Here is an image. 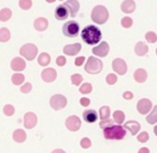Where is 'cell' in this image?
<instances>
[{"instance_id": "6da1fadb", "label": "cell", "mask_w": 157, "mask_h": 153, "mask_svg": "<svg viewBox=\"0 0 157 153\" xmlns=\"http://www.w3.org/2000/svg\"><path fill=\"white\" fill-rule=\"evenodd\" d=\"M82 40L88 45H96L97 43L101 41L102 38V33H101L100 29L97 28L96 26L93 25H88L82 30L81 32Z\"/></svg>"}, {"instance_id": "f907efd6", "label": "cell", "mask_w": 157, "mask_h": 153, "mask_svg": "<svg viewBox=\"0 0 157 153\" xmlns=\"http://www.w3.org/2000/svg\"><path fill=\"white\" fill-rule=\"evenodd\" d=\"M154 133H155V135L157 136V125L155 126V129H154Z\"/></svg>"}, {"instance_id": "74e56055", "label": "cell", "mask_w": 157, "mask_h": 153, "mask_svg": "<svg viewBox=\"0 0 157 153\" xmlns=\"http://www.w3.org/2000/svg\"><path fill=\"white\" fill-rule=\"evenodd\" d=\"M105 82L108 85H114L117 82V76L115 74H108L107 77H105Z\"/></svg>"}, {"instance_id": "681fc988", "label": "cell", "mask_w": 157, "mask_h": 153, "mask_svg": "<svg viewBox=\"0 0 157 153\" xmlns=\"http://www.w3.org/2000/svg\"><path fill=\"white\" fill-rule=\"evenodd\" d=\"M56 0H46V2H48V3H53V2H55Z\"/></svg>"}, {"instance_id": "e575fe53", "label": "cell", "mask_w": 157, "mask_h": 153, "mask_svg": "<svg viewBox=\"0 0 157 153\" xmlns=\"http://www.w3.org/2000/svg\"><path fill=\"white\" fill-rule=\"evenodd\" d=\"M122 26L124 27V28H130L131 26H132L133 24V20L131 17H128V16H125V17L122 18Z\"/></svg>"}, {"instance_id": "8992f818", "label": "cell", "mask_w": 157, "mask_h": 153, "mask_svg": "<svg viewBox=\"0 0 157 153\" xmlns=\"http://www.w3.org/2000/svg\"><path fill=\"white\" fill-rule=\"evenodd\" d=\"M20 54L22 55L24 58H26V60H33L36 58L38 54V47L35 45V44H31V43H28V44H25L21 47L20 49Z\"/></svg>"}, {"instance_id": "8d00e7d4", "label": "cell", "mask_w": 157, "mask_h": 153, "mask_svg": "<svg viewBox=\"0 0 157 153\" xmlns=\"http://www.w3.org/2000/svg\"><path fill=\"white\" fill-rule=\"evenodd\" d=\"M3 112H5L6 116H13L14 112H15V108L10 104H8L3 107Z\"/></svg>"}, {"instance_id": "d6986e66", "label": "cell", "mask_w": 157, "mask_h": 153, "mask_svg": "<svg viewBox=\"0 0 157 153\" xmlns=\"http://www.w3.org/2000/svg\"><path fill=\"white\" fill-rule=\"evenodd\" d=\"M124 127L126 129H128L129 132L131 133V135H137L138 132L140 131V123L137 122V121H128V122H126L124 124Z\"/></svg>"}, {"instance_id": "7a4b0ae2", "label": "cell", "mask_w": 157, "mask_h": 153, "mask_svg": "<svg viewBox=\"0 0 157 153\" xmlns=\"http://www.w3.org/2000/svg\"><path fill=\"white\" fill-rule=\"evenodd\" d=\"M103 135L105 139L109 140H122L126 136V129L121 124L112 125L103 129Z\"/></svg>"}, {"instance_id": "4316f807", "label": "cell", "mask_w": 157, "mask_h": 153, "mask_svg": "<svg viewBox=\"0 0 157 153\" xmlns=\"http://www.w3.org/2000/svg\"><path fill=\"white\" fill-rule=\"evenodd\" d=\"M111 111H110V107L109 106H102V107L99 109V116H100L101 120H107L109 119Z\"/></svg>"}, {"instance_id": "cb8c5ba5", "label": "cell", "mask_w": 157, "mask_h": 153, "mask_svg": "<svg viewBox=\"0 0 157 153\" xmlns=\"http://www.w3.org/2000/svg\"><path fill=\"white\" fill-rule=\"evenodd\" d=\"M27 138V135L23 129H16L13 133V139L16 142H24Z\"/></svg>"}, {"instance_id": "d590c367", "label": "cell", "mask_w": 157, "mask_h": 153, "mask_svg": "<svg viewBox=\"0 0 157 153\" xmlns=\"http://www.w3.org/2000/svg\"><path fill=\"white\" fill-rule=\"evenodd\" d=\"M145 39L148 43H155L157 41V35L153 31H148L145 35Z\"/></svg>"}, {"instance_id": "4dcf8cb0", "label": "cell", "mask_w": 157, "mask_h": 153, "mask_svg": "<svg viewBox=\"0 0 157 153\" xmlns=\"http://www.w3.org/2000/svg\"><path fill=\"white\" fill-rule=\"evenodd\" d=\"M11 38V33L7 28L0 29V42H8Z\"/></svg>"}, {"instance_id": "7402d4cb", "label": "cell", "mask_w": 157, "mask_h": 153, "mask_svg": "<svg viewBox=\"0 0 157 153\" xmlns=\"http://www.w3.org/2000/svg\"><path fill=\"white\" fill-rule=\"evenodd\" d=\"M133 77H135L136 82L142 84V82H145L146 78H147V73H146V71L144 69H138V70H136L135 74H133Z\"/></svg>"}, {"instance_id": "1f68e13d", "label": "cell", "mask_w": 157, "mask_h": 153, "mask_svg": "<svg viewBox=\"0 0 157 153\" xmlns=\"http://www.w3.org/2000/svg\"><path fill=\"white\" fill-rule=\"evenodd\" d=\"M92 90H93V86L90 82H85V84H83L80 87V92L82 94H88V93L92 92Z\"/></svg>"}, {"instance_id": "f546056e", "label": "cell", "mask_w": 157, "mask_h": 153, "mask_svg": "<svg viewBox=\"0 0 157 153\" xmlns=\"http://www.w3.org/2000/svg\"><path fill=\"white\" fill-rule=\"evenodd\" d=\"M113 119L117 124H122L125 120V114L122 110H116L113 114Z\"/></svg>"}, {"instance_id": "ba28073f", "label": "cell", "mask_w": 157, "mask_h": 153, "mask_svg": "<svg viewBox=\"0 0 157 153\" xmlns=\"http://www.w3.org/2000/svg\"><path fill=\"white\" fill-rule=\"evenodd\" d=\"M81 120L78 116H70L66 120V127L71 132H76L81 127Z\"/></svg>"}, {"instance_id": "4fadbf2b", "label": "cell", "mask_w": 157, "mask_h": 153, "mask_svg": "<svg viewBox=\"0 0 157 153\" xmlns=\"http://www.w3.org/2000/svg\"><path fill=\"white\" fill-rule=\"evenodd\" d=\"M57 73L53 67H48V69H44L41 73V78L45 82H52L56 79Z\"/></svg>"}, {"instance_id": "44dd1931", "label": "cell", "mask_w": 157, "mask_h": 153, "mask_svg": "<svg viewBox=\"0 0 157 153\" xmlns=\"http://www.w3.org/2000/svg\"><path fill=\"white\" fill-rule=\"evenodd\" d=\"M48 26V22L46 18L44 17H38L37 20L33 23V27H35L36 30L38 31H44Z\"/></svg>"}, {"instance_id": "f35d334b", "label": "cell", "mask_w": 157, "mask_h": 153, "mask_svg": "<svg viewBox=\"0 0 157 153\" xmlns=\"http://www.w3.org/2000/svg\"><path fill=\"white\" fill-rule=\"evenodd\" d=\"M148 138H150L148 134L146 133V132H142V133H140L139 135H138L137 139H138V141H140V142H146L148 140Z\"/></svg>"}, {"instance_id": "7dc6e473", "label": "cell", "mask_w": 157, "mask_h": 153, "mask_svg": "<svg viewBox=\"0 0 157 153\" xmlns=\"http://www.w3.org/2000/svg\"><path fill=\"white\" fill-rule=\"evenodd\" d=\"M138 153H150V150L147 148H141Z\"/></svg>"}, {"instance_id": "603a6c76", "label": "cell", "mask_w": 157, "mask_h": 153, "mask_svg": "<svg viewBox=\"0 0 157 153\" xmlns=\"http://www.w3.org/2000/svg\"><path fill=\"white\" fill-rule=\"evenodd\" d=\"M147 52H148V47L145 43H143V42H138V43L136 44V46H135L136 55L142 57V56H144V55H146Z\"/></svg>"}, {"instance_id": "9c48e42d", "label": "cell", "mask_w": 157, "mask_h": 153, "mask_svg": "<svg viewBox=\"0 0 157 153\" xmlns=\"http://www.w3.org/2000/svg\"><path fill=\"white\" fill-rule=\"evenodd\" d=\"M112 67H113L114 71L117 74H120V75H125L127 72V64L124 59H122V58L114 59L113 62H112Z\"/></svg>"}, {"instance_id": "60d3db41", "label": "cell", "mask_w": 157, "mask_h": 153, "mask_svg": "<svg viewBox=\"0 0 157 153\" xmlns=\"http://www.w3.org/2000/svg\"><path fill=\"white\" fill-rule=\"evenodd\" d=\"M90 146H92V141H90V138L84 137L83 139L81 140V147H82L83 149H88Z\"/></svg>"}, {"instance_id": "484cf974", "label": "cell", "mask_w": 157, "mask_h": 153, "mask_svg": "<svg viewBox=\"0 0 157 153\" xmlns=\"http://www.w3.org/2000/svg\"><path fill=\"white\" fill-rule=\"evenodd\" d=\"M12 16V11L8 8H5L0 11V20L1 22H7L11 18Z\"/></svg>"}, {"instance_id": "f1b7e54d", "label": "cell", "mask_w": 157, "mask_h": 153, "mask_svg": "<svg viewBox=\"0 0 157 153\" xmlns=\"http://www.w3.org/2000/svg\"><path fill=\"white\" fill-rule=\"evenodd\" d=\"M11 79H12V82H13L14 85H16V86H20V85H22L23 82H24L25 76L23 75V74H21V73H15V74H13V75H12Z\"/></svg>"}, {"instance_id": "277c9868", "label": "cell", "mask_w": 157, "mask_h": 153, "mask_svg": "<svg viewBox=\"0 0 157 153\" xmlns=\"http://www.w3.org/2000/svg\"><path fill=\"white\" fill-rule=\"evenodd\" d=\"M102 67H103V64L100 59L96 58V57H94V56H90V58L87 59V61H86L84 70H85V72L88 74H98L101 72Z\"/></svg>"}, {"instance_id": "bcb514c9", "label": "cell", "mask_w": 157, "mask_h": 153, "mask_svg": "<svg viewBox=\"0 0 157 153\" xmlns=\"http://www.w3.org/2000/svg\"><path fill=\"white\" fill-rule=\"evenodd\" d=\"M123 97H124L125 100H132L133 94L130 91H126V92H124V94H123Z\"/></svg>"}, {"instance_id": "7bdbcfd3", "label": "cell", "mask_w": 157, "mask_h": 153, "mask_svg": "<svg viewBox=\"0 0 157 153\" xmlns=\"http://www.w3.org/2000/svg\"><path fill=\"white\" fill-rule=\"evenodd\" d=\"M66 62H67V60H66V58L63 56L57 57V59H56V64L58 65V67H63V65L66 64Z\"/></svg>"}, {"instance_id": "5b68a950", "label": "cell", "mask_w": 157, "mask_h": 153, "mask_svg": "<svg viewBox=\"0 0 157 153\" xmlns=\"http://www.w3.org/2000/svg\"><path fill=\"white\" fill-rule=\"evenodd\" d=\"M78 31H80V26L75 20H69L63 27V33L65 37L68 38H75L78 37Z\"/></svg>"}, {"instance_id": "7c38bea8", "label": "cell", "mask_w": 157, "mask_h": 153, "mask_svg": "<svg viewBox=\"0 0 157 153\" xmlns=\"http://www.w3.org/2000/svg\"><path fill=\"white\" fill-rule=\"evenodd\" d=\"M151 108H152V102L147 99L140 100L137 104V109L141 115H146L147 112H150Z\"/></svg>"}, {"instance_id": "d6a6232c", "label": "cell", "mask_w": 157, "mask_h": 153, "mask_svg": "<svg viewBox=\"0 0 157 153\" xmlns=\"http://www.w3.org/2000/svg\"><path fill=\"white\" fill-rule=\"evenodd\" d=\"M18 5H20L21 9L27 11V10L30 9L31 5H33V1H31V0H20Z\"/></svg>"}, {"instance_id": "816d5d0a", "label": "cell", "mask_w": 157, "mask_h": 153, "mask_svg": "<svg viewBox=\"0 0 157 153\" xmlns=\"http://www.w3.org/2000/svg\"><path fill=\"white\" fill-rule=\"evenodd\" d=\"M156 55H157V48H156Z\"/></svg>"}, {"instance_id": "ffe728a7", "label": "cell", "mask_w": 157, "mask_h": 153, "mask_svg": "<svg viewBox=\"0 0 157 153\" xmlns=\"http://www.w3.org/2000/svg\"><path fill=\"white\" fill-rule=\"evenodd\" d=\"M83 119L85 120V122H87V123H94V122H96L97 119H98V114L93 109L85 110V111L83 112Z\"/></svg>"}, {"instance_id": "ab89813d", "label": "cell", "mask_w": 157, "mask_h": 153, "mask_svg": "<svg viewBox=\"0 0 157 153\" xmlns=\"http://www.w3.org/2000/svg\"><path fill=\"white\" fill-rule=\"evenodd\" d=\"M100 127L102 129H107V127H109V126H112V125H114L113 124V120H110V119H107V120H101V122H100Z\"/></svg>"}, {"instance_id": "5bb4252c", "label": "cell", "mask_w": 157, "mask_h": 153, "mask_svg": "<svg viewBox=\"0 0 157 153\" xmlns=\"http://www.w3.org/2000/svg\"><path fill=\"white\" fill-rule=\"evenodd\" d=\"M82 46L80 43H74V44H69V45H66L63 47V52L65 55H68V56H75L80 53Z\"/></svg>"}, {"instance_id": "ac0fdd59", "label": "cell", "mask_w": 157, "mask_h": 153, "mask_svg": "<svg viewBox=\"0 0 157 153\" xmlns=\"http://www.w3.org/2000/svg\"><path fill=\"white\" fill-rule=\"evenodd\" d=\"M121 10L126 14L132 13L136 10L135 1L133 0H124L122 2V5H121Z\"/></svg>"}, {"instance_id": "c3c4849f", "label": "cell", "mask_w": 157, "mask_h": 153, "mask_svg": "<svg viewBox=\"0 0 157 153\" xmlns=\"http://www.w3.org/2000/svg\"><path fill=\"white\" fill-rule=\"evenodd\" d=\"M52 153H66L63 150H61V149H56V150H54Z\"/></svg>"}, {"instance_id": "9a60e30c", "label": "cell", "mask_w": 157, "mask_h": 153, "mask_svg": "<svg viewBox=\"0 0 157 153\" xmlns=\"http://www.w3.org/2000/svg\"><path fill=\"white\" fill-rule=\"evenodd\" d=\"M38 122V118L33 112H26L24 116V125L26 129H33Z\"/></svg>"}, {"instance_id": "8fae6325", "label": "cell", "mask_w": 157, "mask_h": 153, "mask_svg": "<svg viewBox=\"0 0 157 153\" xmlns=\"http://www.w3.org/2000/svg\"><path fill=\"white\" fill-rule=\"evenodd\" d=\"M69 14H70L69 10H68V8L66 7L65 5H57L56 9H55L54 15L57 20H67Z\"/></svg>"}, {"instance_id": "ee69618b", "label": "cell", "mask_w": 157, "mask_h": 153, "mask_svg": "<svg viewBox=\"0 0 157 153\" xmlns=\"http://www.w3.org/2000/svg\"><path fill=\"white\" fill-rule=\"evenodd\" d=\"M84 62H85V58H84V57H78V58L75 59V61H74V64H75L76 67H81Z\"/></svg>"}, {"instance_id": "836d02e7", "label": "cell", "mask_w": 157, "mask_h": 153, "mask_svg": "<svg viewBox=\"0 0 157 153\" xmlns=\"http://www.w3.org/2000/svg\"><path fill=\"white\" fill-rule=\"evenodd\" d=\"M82 80H83V77H82L81 74H73L71 76V82L74 86H78L82 82Z\"/></svg>"}, {"instance_id": "83f0119b", "label": "cell", "mask_w": 157, "mask_h": 153, "mask_svg": "<svg viewBox=\"0 0 157 153\" xmlns=\"http://www.w3.org/2000/svg\"><path fill=\"white\" fill-rule=\"evenodd\" d=\"M146 121L150 124H155L157 122V105L153 108V110L150 112V115L146 117Z\"/></svg>"}, {"instance_id": "d4e9b609", "label": "cell", "mask_w": 157, "mask_h": 153, "mask_svg": "<svg viewBox=\"0 0 157 153\" xmlns=\"http://www.w3.org/2000/svg\"><path fill=\"white\" fill-rule=\"evenodd\" d=\"M51 62V56L48 53H42L39 57H38V63H39L41 67H46Z\"/></svg>"}, {"instance_id": "b9f144b4", "label": "cell", "mask_w": 157, "mask_h": 153, "mask_svg": "<svg viewBox=\"0 0 157 153\" xmlns=\"http://www.w3.org/2000/svg\"><path fill=\"white\" fill-rule=\"evenodd\" d=\"M31 88H33V86H31L30 82H26V84H25L24 86L21 87V92H23V93H29L31 91Z\"/></svg>"}, {"instance_id": "30bf717a", "label": "cell", "mask_w": 157, "mask_h": 153, "mask_svg": "<svg viewBox=\"0 0 157 153\" xmlns=\"http://www.w3.org/2000/svg\"><path fill=\"white\" fill-rule=\"evenodd\" d=\"M109 50H110L109 44H108L105 41H103V42H101L99 45L95 46V47L93 48L92 52H93V54L97 57H105L108 54H109Z\"/></svg>"}, {"instance_id": "52a82bcc", "label": "cell", "mask_w": 157, "mask_h": 153, "mask_svg": "<svg viewBox=\"0 0 157 153\" xmlns=\"http://www.w3.org/2000/svg\"><path fill=\"white\" fill-rule=\"evenodd\" d=\"M50 105L53 109L55 110H60L67 105V99L61 94H55L51 97L50 100Z\"/></svg>"}, {"instance_id": "f6af8a7d", "label": "cell", "mask_w": 157, "mask_h": 153, "mask_svg": "<svg viewBox=\"0 0 157 153\" xmlns=\"http://www.w3.org/2000/svg\"><path fill=\"white\" fill-rule=\"evenodd\" d=\"M80 103H81V105L84 106V107H87L90 104V100L87 99V97H82V99L80 100Z\"/></svg>"}, {"instance_id": "2e32d148", "label": "cell", "mask_w": 157, "mask_h": 153, "mask_svg": "<svg viewBox=\"0 0 157 153\" xmlns=\"http://www.w3.org/2000/svg\"><path fill=\"white\" fill-rule=\"evenodd\" d=\"M63 5L68 8L71 17H74L78 14V10H80V3H78V0H67Z\"/></svg>"}, {"instance_id": "3957f363", "label": "cell", "mask_w": 157, "mask_h": 153, "mask_svg": "<svg viewBox=\"0 0 157 153\" xmlns=\"http://www.w3.org/2000/svg\"><path fill=\"white\" fill-rule=\"evenodd\" d=\"M90 17L94 23L98 25H103L105 23H107L108 18H109V11L103 5H96L93 9Z\"/></svg>"}, {"instance_id": "e0dca14e", "label": "cell", "mask_w": 157, "mask_h": 153, "mask_svg": "<svg viewBox=\"0 0 157 153\" xmlns=\"http://www.w3.org/2000/svg\"><path fill=\"white\" fill-rule=\"evenodd\" d=\"M11 69L15 72H22L26 69V62H25L24 59L20 58V57H16V58H14L12 60Z\"/></svg>"}]
</instances>
